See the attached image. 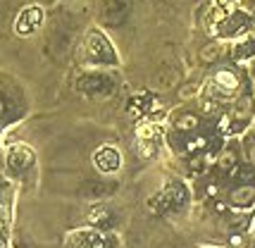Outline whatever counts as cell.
Masks as SVG:
<instances>
[{
    "label": "cell",
    "mask_w": 255,
    "mask_h": 248,
    "mask_svg": "<svg viewBox=\"0 0 255 248\" xmlns=\"http://www.w3.org/2000/svg\"><path fill=\"white\" fill-rule=\"evenodd\" d=\"M251 108H253L251 98L243 96L241 100H239V105H236V112H234V117H236V120H246V117H251Z\"/></svg>",
    "instance_id": "15"
},
{
    "label": "cell",
    "mask_w": 255,
    "mask_h": 248,
    "mask_svg": "<svg viewBox=\"0 0 255 248\" xmlns=\"http://www.w3.org/2000/svg\"><path fill=\"white\" fill-rule=\"evenodd\" d=\"M198 96V83H184L181 88H179V98L181 100H191V98Z\"/></svg>",
    "instance_id": "16"
},
{
    "label": "cell",
    "mask_w": 255,
    "mask_h": 248,
    "mask_svg": "<svg viewBox=\"0 0 255 248\" xmlns=\"http://www.w3.org/2000/svg\"><path fill=\"white\" fill-rule=\"evenodd\" d=\"M127 12H129V0H108L103 14H105V19L110 24H120Z\"/></svg>",
    "instance_id": "6"
},
{
    "label": "cell",
    "mask_w": 255,
    "mask_h": 248,
    "mask_svg": "<svg viewBox=\"0 0 255 248\" xmlns=\"http://www.w3.org/2000/svg\"><path fill=\"white\" fill-rule=\"evenodd\" d=\"M110 86L103 77H84L79 82V91H84V93H95V91H100V93H110Z\"/></svg>",
    "instance_id": "8"
},
{
    "label": "cell",
    "mask_w": 255,
    "mask_h": 248,
    "mask_svg": "<svg viewBox=\"0 0 255 248\" xmlns=\"http://www.w3.org/2000/svg\"><path fill=\"white\" fill-rule=\"evenodd\" d=\"M215 212H227V203L217 201V203H215Z\"/></svg>",
    "instance_id": "23"
},
{
    "label": "cell",
    "mask_w": 255,
    "mask_h": 248,
    "mask_svg": "<svg viewBox=\"0 0 255 248\" xmlns=\"http://www.w3.org/2000/svg\"><path fill=\"white\" fill-rule=\"evenodd\" d=\"M222 53V48H219V43H208L205 48H201V60L205 65H210V62H215L217 57Z\"/></svg>",
    "instance_id": "12"
},
{
    "label": "cell",
    "mask_w": 255,
    "mask_h": 248,
    "mask_svg": "<svg viewBox=\"0 0 255 248\" xmlns=\"http://www.w3.org/2000/svg\"><path fill=\"white\" fill-rule=\"evenodd\" d=\"M108 212H105V210H95L93 215H91V222H93V224H98V222H108Z\"/></svg>",
    "instance_id": "21"
},
{
    "label": "cell",
    "mask_w": 255,
    "mask_h": 248,
    "mask_svg": "<svg viewBox=\"0 0 255 248\" xmlns=\"http://www.w3.org/2000/svg\"><path fill=\"white\" fill-rule=\"evenodd\" d=\"M215 83L219 86L222 93H234V91L239 88L241 79H239V74H236L234 69H219L215 74Z\"/></svg>",
    "instance_id": "5"
},
{
    "label": "cell",
    "mask_w": 255,
    "mask_h": 248,
    "mask_svg": "<svg viewBox=\"0 0 255 248\" xmlns=\"http://www.w3.org/2000/svg\"><path fill=\"white\" fill-rule=\"evenodd\" d=\"M2 229H5V222H2V217H0V234H2Z\"/></svg>",
    "instance_id": "25"
},
{
    "label": "cell",
    "mask_w": 255,
    "mask_h": 248,
    "mask_svg": "<svg viewBox=\"0 0 255 248\" xmlns=\"http://www.w3.org/2000/svg\"><path fill=\"white\" fill-rule=\"evenodd\" d=\"M86 53L93 57V60H98V62H112L115 60V53H112V48L108 45V41L98 34V31H91L88 34V39H86Z\"/></svg>",
    "instance_id": "1"
},
{
    "label": "cell",
    "mask_w": 255,
    "mask_h": 248,
    "mask_svg": "<svg viewBox=\"0 0 255 248\" xmlns=\"http://www.w3.org/2000/svg\"><path fill=\"white\" fill-rule=\"evenodd\" d=\"M7 163H10L14 169H24V167H29L34 163V153H31V148H27V146H14L12 151H10V155H7Z\"/></svg>",
    "instance_id": "7"
},
{
    "label": "cell",
    "mask_w": 255,
    "mask_h": 248,
    "mask_svg": "<svg viewBox=\"0 0 255 248\" xmlns=\"http://www.w3.org/2000/svg\"><path fill=\"white\" fill-rule=\"evenodd\" d=\"M95 165L100 172H115L120 167V153L110 146H103L100 151L95 153Z\"/></svg>",
    "instance_id": "3"
},
{
    "label": "cell",
    "mask_w": 255,
    "mask_h": 248,
    "mask_svg": "<svg viewBox=\"0 0 255 248\" xmlns=\"http://www.w3.org/2000/svg\"><path fill=\"white\" fill-rule=\"evenodd\" d=\"M234 165H236V153L231 151V148H224V151L217 155V167H219L222 172H229Z\"/></svg>",
    "instance_id": "10"
},
{
    "label": "cell",
    "mask_w": 255,
    "mask_h": 248,
    "mask_svg": "<svg viewBox=\"0 0 255 248\" xmlns=\"http://www.w3.org/2000/svg\"><path fill=\"white\" fill-rule=\"evenodd\" d=\"M217 110H219V108H217V103L212 100V98H205V100L201 103V112H203V115H208V117L217 115Z\"/></svg>",
    "instance_id": "17"
},
{
    "label": "cell",
    "mask_w": 255,
    "mask_h": 248,
    "mask_svg": "<svg viewBox=\"0 0 255 248\" xmlns=\"http://www.w3.org/2000/svg\"><path fill=\"white\" fill-rule=\"evenodd\" d=\"M136 153H138V158H153L155 155V143L153 141H143V138H138V143H136Z\"/></svg>",
    "instance_id": "14"
},
{
    "label": "cell",
    "mask_w": 255,
    "mask_h": 248,
    "mask_svg": "<svg viewBox=\"0 0 255 248\" xmlns=\"http://www.w3.org/2000/svg\"><path fill=\"white\" fill-rule=\"evenodd\" d=\"M41 22H43V12L39 7H27L24 12L19 14V19H17V34L19 36H29V34H34L41 27Z\"/></svg>",
    "instance_id": "2"
},
{
    "label": "cell",
    "mask_w": 255,
    "mask_h": 248,
    "mask_svg": "<svg viewBox=\"0 0 255 248\" xmlns=\"http://www.w3.org/2000/svg\"><path fill=\"white\" fill-rule=\"evenodd\" d=\"M155 134H158V126H155L153 122H148V120L138 122V126H136V136L143 138V141H153Z\"/></svg>",
    "instance_id": "11"
},
{
    "label": "cell",
    "mask_w": 255,
    "mask_h": 248,
    "mask_svg": "<svg viewBox=\"0 0 255 248\" xmlns=\"http://www.w3.org/2000/svg\"><path fill=\"white\" fill-rule=\"evenodd\" d=\"M208 143H210V138L208 136H193L186 141V153H203L205 148H208Z\"/></svg>",
    "instance_id": "13"
},
{
    "label": "cell",
    "mask_w": 255,
    "mask_h": 248,
    "mask_svg": "<svg viewBox=\"0 0 255 248\" xmlns=\"http://www.w3.org/2000/svg\"><path fill=\"white\" fill-rule=\"evenodd\" d=\"M198 126H201V117L193 115V112H184V115H179L174 120V129L181 131V134H193Z\"/></svg>",
    "instance_id": "9"
},
{
    "label": "cell",
    "mask_w": 255,
    "mask_h": 248,
    "mask_svg": "<svg viewBox=\"0 0 255 248\" xmlns=\"http://www.w3.org/2000/svg\"><path fill=\"white\" fill-rule=\"evenodd\" d=\"M229 201L231 206H251L255 201V186L253 184H239L229 191Z\"/></svg>",
    "instance_id": "4"
},
{
    "label": "cell",
    "mask_w": 255,
    "mask_h": 248,
    "mask_svg": "<svg viewBox=\"0 0 255 248\" xmlns=\"http://www.w3.org/2000/svg\"><path fill=\"white\" fill-rule=\"evenodd\" d=\"M205 193H208L210 198H215L217 193H219V186H217V184H208V189H205Z\"/></svg>",
    "instance_id": "22"
},
{
    "label": "cell",
    "mask_w": 255,
    "mask_h": 248,
    "mask_svg": "<svg viewBox=\"0 0 255 248\" xmlns=\"http://www.w3.org/2000/svg\"><path fill=\"white\" fill-rule=\"evenodd\" d=\"M229 248H246V236L243 234H231L229 236Z\"/></svg>",
    "instance_id": "18"
},
{
    "label": "cell",
    "mask_w": 255,
    "mask_h": 248,
    "mask_svg": "<svg viewBox=\"0 0 255 248\" xmlns=\"http://www.w3.org/2000/svg\"><path fill=\"white\" fill-rule=\"evenodd\" d=\"M188 167L196 172V169H201L203 167V153H193V158L188 160Z\"/></svg>",
    "instance_id": "20"
},
{
    "label": "cell",
    "mask_w": 255,
    "mask_h": 248,
    "mask_svg": "<svg viewBox=\"0 0 255 248\" xmlns=\"http://www.w3.org/2000/svg\"><path fill=\"white\" fill-rule=\"evenodd\" d=\"M231 115H219V122H217V129L219 131H229V126H231Z\"/></svg>",
    "instance_id": "19"
},
{
    "label": "cell",
    "mask_w": 255,
    "mask_h": 248,
    "mask_svg": "<svg viewBox=\"0 0 255 248\" xmlns=\"http://www.w3.org/2000/svg\"><path fill=\"white\" fill-rule=\"evenodd\" d=\"M5 115V103H2V98H0V117Z\"/></svg>",
    "instance_id": "24"
},
{
    "label": "cell",
    "mask_w": 255,
    "mask_h": 248,
    "mask_svg": "<svg viewBox=\"0 0 255 248\" xmlns=\"http://www.w3.org/2000/svg\"><path fill=\"white\" fill-rule=\"evenodd\" d=\"M253 31H255V22H253Z\"/></svg>",
    "instance_id": "26"
}]
</instances>
